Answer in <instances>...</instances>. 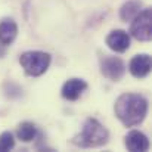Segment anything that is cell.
Segmentation results:
<instances>
[{
	"instance_id": "10",
	"label": "cell",
	"mask_w": 152,
	"mask_h": 152,
	"mask_svg": "<svg viewBox=\"0 0 152 152\" xmlns=\"http://www.w3.org/2000/svg\"><path fill=\"white\" fill-rule=\"evenodd\" d=\"M18 36V25L12 18H4L0 21V45L9 46L15 42Z\"/></svg>"
},
{
	"instance_id": "4",
	"label": "cell",
	"mask_w": 152,
	"mask_h": 152,
	"mask_svg": "<svg viewBox=\"0 0 152 152\" xmlns=\"http://www.w3.org/2000/svg\"><path fill=\"white\" fill-rule=\"evenodd\" d=\"M130 25V34L139 42H149L152 37V10L151 7L142 9Z\"/></svg>"
},
{
	"instance_id": "2",
	"label": "cell",
	"mask_w": 152,
	"mask_h": 152,
	"mask_svg": "<svg viewBox=\"0 0 152 152\" xmlns=\"http://www.w3.org/2000/svg\"><path fill=\"white\" fill-rule=\"evenodd\" d=\"M109 140V132L96 118H87L81 132L72 137V143L78 148H99Z\"/></svg>"
},
{
	"instance_id": "8",
	"label": "cell",
	"mask_w": 152,
	"mask_h": 152,
	"mask_svg": "<svg viewBox=\"0 0 152 152\" xmlns=\"http://www.w3.org/2000/svg\"><path fill=\"white\" fill-rule=\"evenodd\" d=\"M106 45L111 50L123 53L130 48V36L124 30H114L106 37Z\"/></svg>"
},
{
	"instance_id": "12",
	"label": "cell",
	"mask_w": 152,
	"mask_h": 152,
	"mask_svg": "<svg viewBox=\"0 0 152 152\" xmlns=\"http://www.w3.org/2000/svg\"><path fill=\"white\" fill-rule=\"evenodd\" d=\"M142 10V1L139 0H127L120 9V18L123 21H132Z\"/></svg>"
},
{
	"instance_id": "6",
	"label": "cell",
	"mask_w": 152,
	"mask_h": 152,
	"mask_svg": "<svg viewBox=\"0 0 152 152\" xmlns=\"http://www.w3.org/2000/svg\"><path fill=\"white\" fill-rule=\"evenodd\" d=\"M129 71L136 78H145L151 72V56L146 53L133 56L129 64Z\"/></svg>"
},
{
	"instance_id": "11",
	"label": "cell",
	"mask_w": 152,
	"mask_h": 152,
	"mask_svg": "<svg viewBox=\"0 0 152 152\" xmlns=\"http://www.w3.org/2000/svg\"><path fill=\"white\" fill-rule=\"evenodd\" d=\"M16 136L19 140L28 143V142H33L37 136V127L34 123H30V121H24L18 126L16 129Z\"/></svg>"
},
{
	"instance_id": "3",
	"label": "cell",
	"mask_w": 152,
	"mask_h": 152,
	"mask_svg": "<svg viewBox=\"0 0 152 152\" xmlns=\"http://www.w3.org/2000/svg\"><path fill=\"white\" fill-rule=\"evenodd\" d=\"M50 55L42 50H27L19 56V64L28 77L43 75L50 65Z\"/></svg>"
},
{
	"instance_id": "13",
	"label": "cell",
	"mask_w": 152,
	"mask_h": 152,
	"mask_svg": "<svg viewBox=\"0 0 152 152\" xmlns=\"http://www.w3.org/2000/svg\"><path fill=\"white\" fill-rule=\"evenodd\" d=\"M15 146V139L10 132H3L0 134V152L10 151Z\"/></svg>"
},
{
	"instance_id": "5",
	"label": "cell",
	"mask_w": 152,
	"mask_h": 152,
	"mask_svg": "<svg viewBox=\"0 0 152 152\" xmlns=\"http://www.w3.org/2000/svg\"><path fill=\"white\" fill-rule=\"evenodd\" d=\"M101 72L111 81H120L126 74V64L117 56H102Z\"/></svg>"
},
{
	"instance_id": "7",
	"label": "cell",
	"mask_w": 152,
	"mask_h": 152,
	"mask_svg": "<svg viewBox=\"0 0 152 152\" xmlns=\"http://www.w3.org/2000/svg\"><path fill=\"white\" fill-rule=\"evenodd\" d=\"M86 89H87V83L83 78H69L68 81L64 83L61 95H62L64 99L74 102L83 95V92Z\"/></svg>"
},
{
	"instance_id": "9",
	"label": "cell",
	"mask_w": 152,
	"mask_h": 152,
	"mask_svg": "<svg viewBox=\"0 0 152 152\" xmlns=\"http://www.w3.org/2000/svg\"><path fill=\"white\" fill-rule=\"evenodd\" d=\"M124 145L127 151L132 152H146L149 149V139L146 134H143L139 130H132L127 133Z\"/></svg>"
},
{
	"instance_id": "1",
	"label": "cell",
	"mask_w": 152,
	"mask_h": 152,
	"mask_svg": "<svg viewBox=\"0 0 152 152\" xmlns=\"http://www.w3.org/2000/svg\"><path fill=\"white\" fill-rule=\"evenodd\" d=\"M114 112L123 126H139L148 114V101L139 93H123L114 103Z\"/></svg>"
}]
</instances>
